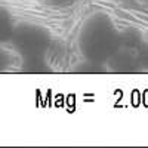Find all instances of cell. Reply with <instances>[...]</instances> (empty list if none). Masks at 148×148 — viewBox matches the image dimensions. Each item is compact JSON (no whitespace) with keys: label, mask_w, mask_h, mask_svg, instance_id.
Returning a JSON list of instances; mask_svg holds the SVG:
<instances>
[{"label":"cell","mask_w":148,"mask_h":148,"mask_svg":"<svg viewBox=\"0 0 148 148\" xmlns=\"http://www.w3.org/2000/svg\"><path fill=\"white\" fill-rule=\"evenodd\" d=\"M121 45L123 36L116 27L113 18L105 12H95L86 18L77 36V46L84 62L105 70L108 61Z\"/></svg>","instance_id":"1"},{"label":"cell","mask_w":148,"mask_h":148,"mask_svg":"<svg viewBox=\"0 0 148 148\" xmlns=\"http://www.w3.org/2000/svg\"><path fill=\"white\" fill-rule=\"evenodd\" d=\"M107 68L116 73H133L139 71L138 67V59H136V47L135 51L132 47H121L114 53V56L108 61Z\"/></svg>","instance_id":"2"},{"label":"cell","mask_w":148,"mask_h":148,"mask_svg":"<svg viewBox=\"0 0 148 148\" xmlns=\"http://www.w3.org/2000/svg\"><path fill=\"white\" fill-rule=\"evenodd\" d=\"M15 28L16 27L14 25V21H12L9 12L5 10L3 8H0V42L12 39Z\"/></svg>","instance_id":"3"},{"label":"cell","mask_w":148,"mask_h":148,"mask_svg":"<svg viewBox=\"0 0 148 148\" xmlns=\"http://www.w3.org/2000/svg\"><path fill=\"white\" fill-rule=\"evenodd\" d=\"M136 59L139 71L148 73V42H141L136 46Z\"/></svg>","instance_id":"4"},{"label":"cell","mask_w":148,"mask_h":148,"mask_svg":"<svg viewBox=\"0 0 148 148\" xmlns=\"http://www.w3.org/2000/svg\"><path fill=\"white\" fill-rule=\"evenodd\" d=\"M14 64V55H12L8 49L0 46V73L9 70Z\"/></svg>","instance_id":"5"},{"label":"cell","mask_w":148,"mask_h":148,"mask_svg":"<svg viewBox=\"0 0 148 148\" xmlns=\"http://www.w3.org/2000/svg\"><path fill=\"white\" fill-rule=\"evenodd\" d=\"M45 2L53 8H67L74 3V0H45Z\"/></svg>","instance_id":"6"},{"label":"cell","mask_w":148,"mask_h":148,"mask_svg":"<svg viewBox=\"0 0 148 148\" xmlns=\"http://www.w3.org/2000/svg\"><path fill=\"white\" fill-rule=\"evenodd\" d=\"M142 2H144V0H142ZM145 2H147V0H145Z\"/></svg>","instance_id":"7"},{"label":"cell","mask_w":148,"mask_h":148,"mask_svg":"<svg viewBox=\"0 0 148 148\" xmlns=\"http://www.w3.org/2000/svg\"><path fill=\"white\" fill-rule=\"evenodd\" d=\"M147 2H148V0H147Z\"/></svg>","instance_id":"8"}]
</instances>
